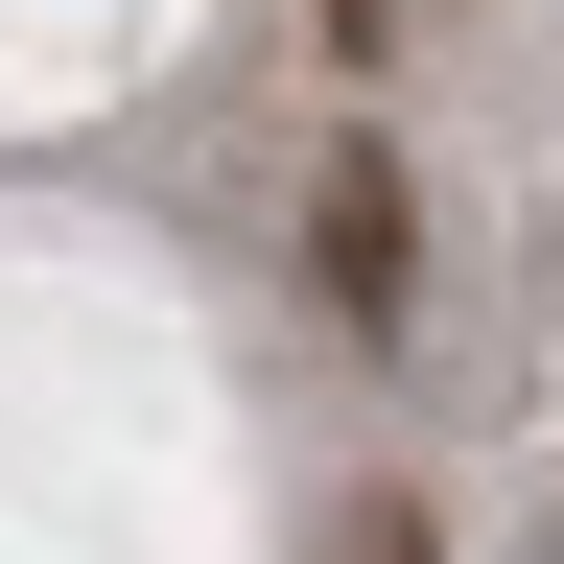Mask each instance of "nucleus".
Here are the masks:
<instances>
[{
  "label": "nucleus",
  "mask_w": 564,
  "mask_h": 564,
  "mask_svg": "<svg viewBox=\"0 0 564 564\" xmlns=\"http://www.w3.org/2000/svg\"><path fill=\"white\" fill-rule=\"evenodd\" d=\"M377 24H400V0H329V47H377Z\"/></svg>",
  "instance_id": "3"
},
{
  "label": "nucleus",
  "mask_w": 564,
  "mask_h": 564,
  "mask_svg": "<svg viewBox=\"0 0 564 564\" xmlns=\"http://www.w3.org/2000/svg\"><path fill=\"white\" fill-rule=\"evenodd\" d=\"M306 259H329V329H423V212H400V165L377 141H329V188H306Z\"/></svg>",
  "instance_id": "1"
},
{
  "label": "nucleus",
  "mask_w": 564,
  "mask_h": 564,
  "mask_svg": "<svg viewBox=\"0 0 564 564\" xmlns=\"http://www.w3.org/2000/svg\"><path fill=\"white\" fill-rule=\"evenodd\" d=\"M352 564H423V518H400V494H377V518H352Z\"/></svg>",
  "instance_id": "2"
}]
</instances>
